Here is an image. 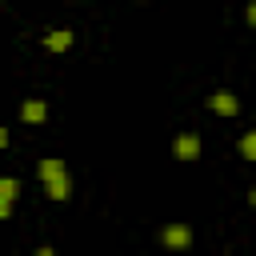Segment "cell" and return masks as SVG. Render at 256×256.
<instances>
[{"label":"cell","mask_w":256,"mask_h":256,"mask_svg":"<svg viewBox=\"0 0 256 256\" xmlns=\"http://www.w3.org/2000/svg\"><path fill=\"white\" fill-rule=\"evenodd\" d=\"M4 144H8V132H4V128H0V148H4Z\"/></svg>","instance_id":"30bf717a"},{"label":"cell","mask_w":256,"mask_h":256,"mask_svg":"<svg viewBox=\"0 0 256 256\" xmlns=\"http://www.w3.org/2000/svg\"><path fill=\"white\" fill-rule=\"evenodd\" d=\"M160 244L180 252V248H188V244H192V228H188V224H168V228L160 232Z\"/></svg>","instance_id":"277c9868"},{"label":"cell","mask_w":256,"mask_h":256,"mask_svg":"<svg viewBox=\"0 0 256 256\" xmlns=\"http://www.w3.org/2000/svg\"><path fill=\"white\" fill-rule=\"evenodd\" d=\"M172 156H176V160H196V156H200V136H196V132H180V136L172 140Z\"/></svg>","instance_id":"3957f363"},{"label":"cell","mask_w":256,"mask_h":256,"mask_svg":"<svg viewBox=\"0 0 256 256\" xmlns=\"http://www.w3.org/2000/svg\"><path fill=\"white\" fill-rule=\"evenodd\" d=\"M40 180H44V192H48V200H68L72 196V176H68V168H64V160H56V156H44L40 160Z\"/></svg>","instance_id":"6da1fadb"},{"label":"cell","mask_w":256,"mask_h":256,"mask_svg":"<svg viewBox=\"0 0 256 256\" xmlns=\"http://www.w3.org/2000/svg\"><path fill=\"white\" fill-rule=\"evenodd\" d=\"M16 196H20V180H16V176H0V220L12 216Z\"/></svg>","instance_id":"7a4b0ae2"},{"label":"cell","mask_w":256,"mask_h":256,"mask_svg":"<svg viewBox=\"0 0 256 256\" xmlns=\"http://www.w3.org/2000/svg\"><path fill=\"white\" fill-rule=\"evenodd\" d=\"M236 148H240V156H244V160H256V128H248V132L240 136V144H236Z\"/></svg>","instance_id":"ba28073f"},{"label":"cell","mask_w":256,"mask_h":256,"mask_svg":"<svg viewBox=\"0 0 256 256\" xmlns=\"http://www.w3.org/2000/svg\"><path fill=\"white\" fill-rule=\"evenodd\" d=\"M20 120H24V124H44V120H48V104H44L40 96L24 100V104H20Z\"/></svg>","instance_id":"8992f818"},{"label":"cell","mask_w":256,"mask_h":256,"mask_svg":"<svg viewBox=\"0 0 256 256\" xmlns=\"http://www.w3.org/2000/svg\"><path fill=\"white\" fill-rule=\"evenodd\" d=\"M72 40H76V36H72L68 28H52V32H44L40 44H44L48 52H64V48H72Z\"/></svg>","instance_id":"52a82bcc"},{"label":"cell","mask_w":256,"mask_h":256,"mask_svg":"<svg viewBox=\"0 0 256 256\" xmlns=\"http://www.w3.org/2000/svg\"><path fill=\"white\" fill-rule=\"evenodd\" d=\"M248 200H252V204H256V192H252V196H248Z\"/></svg>","instance_id":"8fae6325"},{"label":"cell","mask_w":256,"mask_h":256,"mask_svg":"<svg viewBox=\"0 0 256 256\" xmlns=\"http://www.w3.org/2000/svg\"><path fill=\"white\" fill-rule=\"evenodd\" d=\"M208 108H212L216 116H236V112H240V100H236L232 92H212V96H208Z\"/></svg>","instance_id":"5b68a950"},{"label":"cell","mask_w":256,"mask_h":256,"mask_svg":"<svg viewBox=\"0 0 256 256\" xmlns=\"http://www.w3.org/2000/svg\"><path fill=\"white\" fill-rule=\"evenodd\" d=\"M244 20H248V24H252V28H256V0H252V4H248V12H244Z\"/></svg>","instance_id":"9c48e42d"}]
</instances>
